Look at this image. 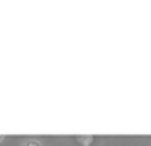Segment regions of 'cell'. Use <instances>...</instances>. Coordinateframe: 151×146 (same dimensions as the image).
Returning a JSON list of instances; mask_svg holds the SVG:
<instances>
[{
  "label": "cell",
  "instance_id": "cell-1",
  "mask_svg": "<svg viewBox=\"0 0 151 146\" xmlns=\"http://www.w3.org/2000/svg\"><path fill=\"white\" fill-rule=\"evenodd\" d=\"M23 146H41V143L37 140H28V141L23 143Z\"/></svg>",
  "mask_w": 151,
  "mask_h": 146
}]
</instances>
